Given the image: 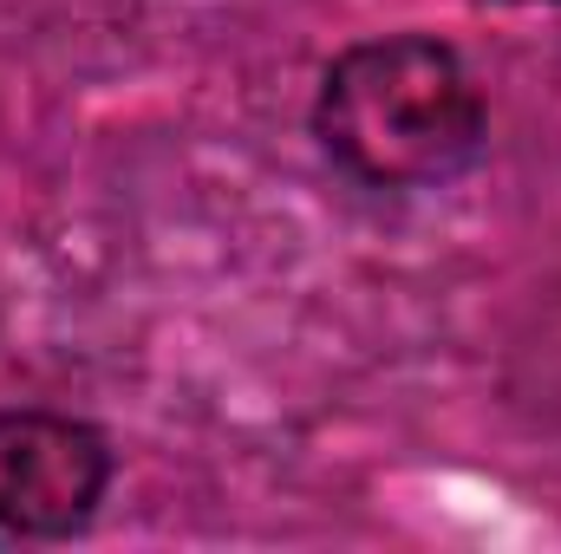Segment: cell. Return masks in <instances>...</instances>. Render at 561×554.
I'll list each match as a JSON object with an SVG mask.
<instances>
[{
  "label": "cell",
  "instance_id": "6da1fadb",
  "mask_svg": "<svg viewBox=\"0 0 561 554\" xmlns=\"http://www.w3.org/2000/svg\"><path fill=\"white\" fill-rule=\"evenodd\" d=\"M307 125L346 183L424 196L477 170L490 143V99L450 39L405 26L340 46L320 66Z\"/></svg>",
  "mask_w": 561,
  "mask_h": 554
},
{
  "label": "cell",
  "instance_id": "3957f363",
  "mask_svg": "<svg viewBox=\"0 0 561 554\" xmlns=\"http://www.w3.org/2000/svg\"><path fill=\"white\" fill-rule=\"evenodd\" d=\"M483 7H561V0H483Z\"/></svg>",
  "mask_w": 561,
  "mask_h": 554
},
{
  "label": "cell",
  "instance_id": "7a4b0ae2",
  "mask_svg": "<svg viewBox=\"0 0 561 554\" xmlns=\"http://www.w3.org/2000/svg\"><path fill=\"white\" fill-rule=\"evenodd\" d=\"M118 483L112 437L79 412L0 405V535L72 542L99 522Z\"/></svg>",
  "mask_w": 561,
  "mask_h": 554
}]
</instances>
